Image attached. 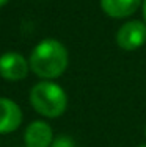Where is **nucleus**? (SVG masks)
Here are the masks:
<instances>
[{"label": "nucleus", "instance_id": "nucleus-4", "mask_svg": "<svg viewBox=\"0 0 146 147\" xmlns=\"http://www.w3.org/2000/svg\"><path fill=\"white\" fill-rule=\"evenodd\" d=\"M30 71V63L20 53L8 52L0 57V77L10 82H19L25 78Z\"/></svg>", "mask_w": 146, "mask_h": 147}, {"label": "nucleus", "instance_id": "nucleus-12", "mask_svg": "<svg viewBox=\"0 0 146 147\" xmlns=\"http://www.w3.org/2000/svg\"><path fill=\"white\" fill-rule=\"evenodd\" d=\"M145 135H146V127H145Z\"/></svg>", "mask_w": 146, "mask_h": 147}, {"label": "nucleus", "instance_id": "nucleus-11", "mask_svg": "<svg viewBox=\"0 0 146 147\" xmlns=\"http://www.w3.org/2000/svg\"><path fill=\"white\" fill-rule=\"evenodd\" d=\"M137 147H146V144H140V146H137Z\"/></svg>", "mask_w": 146, "mask_h": 147}, {"label": "nucleus", "instance_id": "nucleus-3", "mask_svg": "<svg viewBox=\"0 0 146 147\" xmlns=\"http://www.w3.org/2000/svg\"><path fill=\"white\" fill-rule=\"evenodd\" d=\"M116 44L126 52H134L146 44V24L145 20H129L116 31Z\"/></svg>", "mask_w": 146, "mask_h": 147}, {"label": "nucleus", "instance_id": "nucleus-8", "mask_svg": "<svg viewBox=\"0 0 146 147\" xmlns=\"http://www.w3.org/2000/svg\"><path fill=\"white\" fill-rule=\"evenodd\" d=\"M50 147H75V144L69 136L60 135V136H57V138L54 139V142H52Z\"/></svg>", "mask_w": 146, "mask_h": 147}, {"label": "nucleus", "instance_id": "nucleus-7", "mask_svg": "<svg viewBox=\"0 0 146 147\" xmlns=\"http://www.w3.org/2000/svg\"><path fill=\"white\" fill-rule=\"evenodd\" d=\"M101 9L113 19H126L132 16L141 5L143 0H99Z\"/></svg>", "mask_w": 146, "mask_h": 147}, {"label": "nucleus", "instance_id": "nucleus-6", "mask_svg": "<svg viewBox=\"0 0 146 147\" xmlns=\"http://www.w3.org/2000/svg\"><path fill=\"white\" fill-rule=\"evenodd\" d=\"M22 124V111L19 105L6 97H0V135L17 130Z\"/></svg>", "mask_w": 146, "mask_h": 147}, {"label": "nucleus", "instance_id": "nucleus-5", "mask_svg": "<svg viewBox=\"0 0 146 147\" xmlns=\"http://www.w3.org/2000/svg\"><path fill=\"white\" fill-rule=\"evenodd\" d=\"M27 147H50L54 142L52 127L44 121H33L24 133Z\"/></svg>", "mask_w": 146, "mask_h": 147}, {"label": "nucleus", "instance_id": "nucleus-10", "mask_svg": "<svg viewBox=\"0 0 146 147\" xmlns=\"http://www.w3.org/2000/svg\"><path fill=\"white\" fill-rule=\"evenodd\" d=\"M8 2H10V0H0V8H2L3 5H6V3H8Z\"/></svg>", "mask_w": 146, "mask_h": 147}, {"label": "nucleus", "instance_id": "nucleus-9", "mask_svg": "<svg viewBox=\"0 0 146 147\" xmlns=\"http://www.w3.org/2000/svg\"><path fill=\"white\" fill-rule=\"evenodd\" d=\"M141 8H143V20L146 24V0H143V5H141Z\"/></svg>", "mask_w": 146, "mask_h": 147}, {"label": "nucleus", "instance_id": "nucleus-1", "mask_svg": "<svg viewBox=\"0 0 146 147\" xmlns=\"http://www.w3.org/2000/svg\"><path fill=\"white\" fill-rule=\"evenodd\" d=\"M68 61V50L57 39H44L36 44L29 59L30 71L44 80H54L63 75Z\"/></svg>", "mask_w": 146, "mask_h": 147}, {"label": "nucleus", "instance_id": "nucleus-2", "mask_svg": "<svg viewBox=\"0 0 146 147\" xmlns=\"http://www.w3.org/2000/svg\"><path fill=\"white\" fill-rule=\"evenodd\" d=\"M30 103L36 113L44 117H60L68 107V96L60 85L44 80L39 82L30 91Z\"/></svg>", "mask_w": 146, "mask_h": 147}]
</instances>
